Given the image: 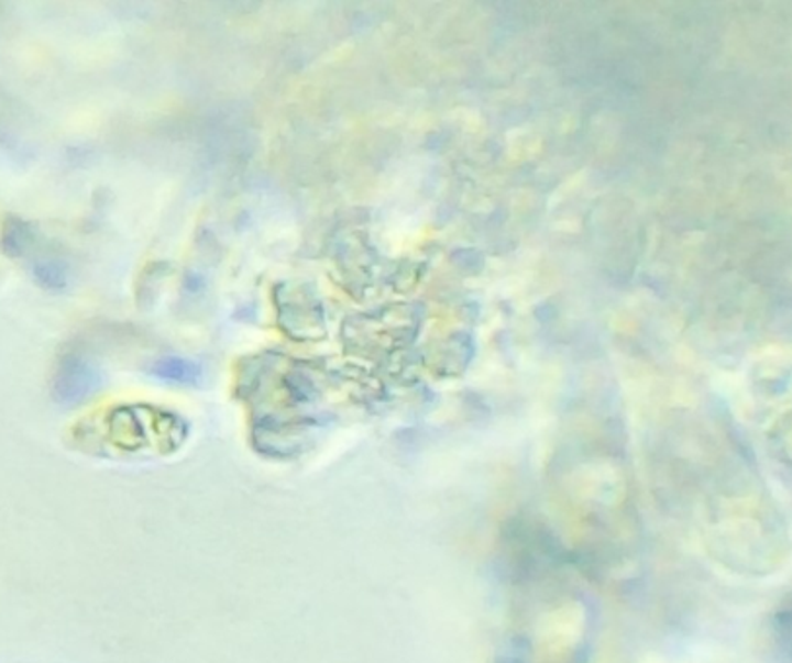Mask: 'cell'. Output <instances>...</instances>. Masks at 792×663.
Listing matches in <instances>:
<instances>
[{
  "label": "cell",
  "instance_id": "obj_1",
  "mask_svg": "<svg viewBox=\"0 0 792 663\" xmlns=\"http://www.w3.org/2000/svg\"><path fill=\"white\" fill-rule=\"evenodd\" d=\"M101 372L92 361L80 354L61 358L53 376V395L63 405H80L101 387Z\"/></svg>",
  "mask_w": 792,
  "mask_h": 663
},
{
  "label": "cell",
  "instance_id": "obj_2",
  "mask_svg": "<svg viewBox=\"0 0 792 663\" xmlns=\"http://www.w3.org/2000/svg\"><path fill=\"white\" fill-rule=\"evenodd\" d=\"M151 376L172 386H197L201 384L202 366L186 356H162L152 362Z\"/></svg>",
  "mask_w": 792,
  "mask_h": 663
},
{
  "label": "cell",
  "instance_id": "obj_3",
  "mask_svg": "<svg viewBox=\"0 0 792 663\" xmlns=\"http://www.w3.org/2000/svg\"><path fill=\"white\" fill-rule=\"evenodd\" d=\"M32 275L35 283L42 285L45 290L61 292L70 283V270L61 259H40L32 265Z\"/></svg>",
  "mask_w": 792,
  "mask_h": 663
},
{
  "label": "cell",
  "instance_id": "obj_4",
  "mask_svg": "<svg viewBox=\"0 0 792 663\" xmlns=\"http://www.w3.org/2000/svg\"><path fill=\"white\" fill-rule=\"evenodd\" d=\"M34 244V230L22 219H10L2 230V250L12 257H22Z\"/></svg>",
  "mask_w": 792,
  "mask_h": 663
}]
</instances>
